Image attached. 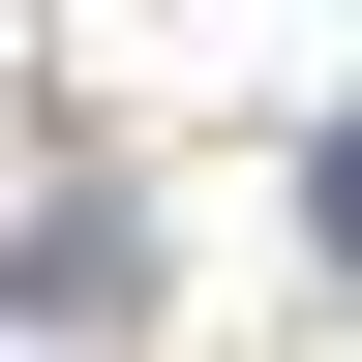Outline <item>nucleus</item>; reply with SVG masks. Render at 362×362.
I'll use <instances>...</instances> for the list:
<instances>
[{
  "mask_svg": "<svg viewBox=\"0 0 362 362\" xmlns=\"http://www.w3.org/2000/svg\"><path fill=\"white\" fill-rule=\"evenodd\" d=\"M302 242H332V272H362V121H332V151H302Z\"/></svg>",
  "mask_w": 362,
  "mask_h": 362,
  "instance_id": "f257e3e1",
  "label": "nucleus"
}]
</instances>
